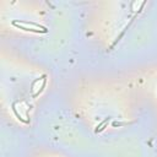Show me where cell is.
Masks as SVG:
<instances>
[{
  "instance_id": "obj_1",
  "label": "cell",
  "mask_w": 157,
  "mask_h": 157,
  "mask_svg": "<svg viewBox=\"0 0 157 157\" xmlns=\"http://www.w3.org/2000/svg\"><path fill=\"white\" fill-rule=\"evenodd\" d=\"M12 23H14V25H15L16 27H19L20 29H25V31H31V32H37V33H38V32H43V33H46V32H47V29H35V28H27V27H23L22 25L17 23L16 21H14Z\"/></svg>"
}]
</instances>
